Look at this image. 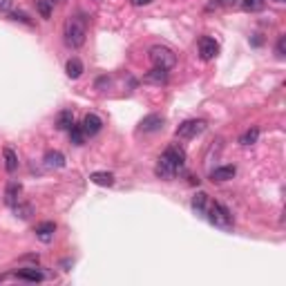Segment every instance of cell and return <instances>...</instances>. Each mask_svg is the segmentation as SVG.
<instances>
[{
  "label": "cell",
  "instance_id": "obj_17",
  "mask_svg": "<svg viewBox=\"0 0 286 286\" xmlns=\"http://www.w3.org/2000/svg\"><path fill=\"white\" fill-rule=\"evenodd\" d=\"M65 72H68L70 78H78V76H81V74H83V63H81V58H70L68 65H65Z\"/></svg>",
  "mask_w": 286,
  "mask_h": 286
},
{
  "label": "cell",
  "instance_id": "obj_5",
  "mask_svg": "<svg viewBox=\"0 0 286 286\" xmlns=\"http://www.w3.org/2000/svg\"><path fill=\"white\" fill-rule=\"evenodd\" d=\"M204 130H206V121L190 119V121H184V123L177 127V137L179 139H194L197 135H202Z\"/></svg>",
  "mask_w": 286,
  "mask_h": 286
},
{
  "label": "cell",
  "instance_id": "obj_8",
  "mask_svg": "<svg viewBox=\"0 0 286 286\" xmlns=\"http://www.w3.org/2000/svg\"><path fill=\"white\" fill-rule=\"evenodd\" d=\"M141 132H157L163 127V119L159 117V114H148V117H143L141 121Z\"/></svg>",
  "mask_w": 286,
  "mask_h": 286
},
{
  "label": "cell",
  "instance_id": "obj_7",
  "mask_svg": "<svg viewBox=\"0 0 286 286\" xmlns=\"http://www.w3.org/2000/svg\"><path fill=\"white\" fill-rule=\"evenodd\" d=\"M217 52H219V45L215 42V38H208V36L199 38V54H202L204 60H212L217 56Z\"/></svg>",
  "mask_w": 286,
  "mask_h": 286
},
{
  "label": "cell",
  "instance_id": "obj_24",
  "mask_svg": "<svg viewBox=\"0 0 286 286\" xmlns=\"http://www.w3.org/2000/svg\"><path fill=\"white\" fill-rule=\"evenodd\" d=\"M241 7L246 11H259V9H264V0H244Z\"/></svg>",
  "mask_w": 286,
  "mask_h": 286
},
{
  "label": "cell",
  "instance_id": "obj_2",
  "mask_svg": "<svg viewBox=\"0 0 286 286\" xmlns=\"http://www.w3.org/2000/svg\"><path fill=\"white\" fill-rule=\"evenodd\" d=\"M206 215H208V222L212 226L222 228V230H230L233 228V215H230V210L226 206L222 204H208V210H206Z\"/></svg>",
  "mask_w": 286,
  "mask_h": 286
},
{
  "label": "cell",
  "instance_id": "obj_15",
  "mask_svg": "<svg viewBox=\"0 0 286 286\" xmlns=\"http://www.w3.org/2000/svg\"><path fill=\"white\" fill-rule=\"evenodd\" d=\"M208 204H210V199H208V194L206 192H197L192 197V208L199 212V215H206V210H208Z\"/></svg>",
  "mask_w": 286,
  "mask_h": 286
},
{
  "label": "cell",
  "instance_id": "obj_13",
  "mask_svg": "<svg viewBox=\"0 0 286 286\" xmlns=\"http://www.w3.org/2000/svg\"><path fill=\"white\" fill-rule=\"evenodd\" d=\"M166 155L172 159L174 163H177L179 168H184V161H186V152H184V148L181 145H168L166 148Z\"/></svg>",
  "mask_w": 286,
  "mask_h": 286
},
{
  "label": "cell",
  "instance_id": "obj_23",
  "mask_svg": "<svg viewBox=\"0 0 286 286\" xmlns=\"http://www.w3.org/2000/svg\"><path fill=\"white\" fill-rule=\"evenodd\" d=\"M36 9L40 11L42 18H50L52 16V0H36Z\"/></svg>",
  "mask_w": 286,
  "mask_h": 286
},
{
  "label": "cell",
  "instance_id": "obj_31",
  "mask_svg": "<svg viewBox=\"0 0 286 286\" xmlns=\"http://www.w3.org/2000/svg\"><path fill=\"white\" fill-rule=\"evenodd\" d=\"M222 5H235V0H222Z\"/></svg>",
  "mask_w": 286,
  "mask_h": 286
},
{
  "label": "cell",
  "instance_id": "obj_32",
  "mask_svg": "<svg viewBox=\"0 0 286 286\" xmlns=\"http://www.w3.org/2000/svg\"><path fill=\"white\" fill-rule=\"evenodd\" d=\"M275 3H284V0H275Z\"/></svg>",
  "mask_w": 286,
  "mask_h": 286
},
{
  "label": "cell",
  "instance_id": "obj_1",
  "mask_svg": "<svg viewBox=\"0 0 286 286\" xmlns=\"http://www.w3.org/2000/svg\"><path fill=\"white\" fill-rule=\"evenodd\" d=\"M63 36H65V42H68L70 47L78 50L85 42V36H87V25H85V20L81 16H70L68 20H65Z\"/></svg>",
  "mask_w": 286,
  "mask_h": 286
},
{
  "label": "cell",
  "instance_id": "obj_12",
  "mask_svg": "<svg viewBox=\"0 0 286 286\" xmlns=\"http://www.w3.org/2000/svg\"><path fill=\"white\" fill-rule=\"evenodd\" d=\"M45 166L47 168H63L65 166V155L58 150H50L45 155Z\"/></svg>",
  "mask_w": 286,
  "mask_h": 286
},
{
  "label": "cell",
  "instance_id": "obj_20",
  "mask_svg": "<svg viewBox=\"0 0 286 286\" xmlns=\"http://www.w3.org/2000/svg\"><path fill=\"white\" fill-rule=\"evenodd\" d=\"M16 277H18V279H25V282H40V279H42V273L36 271V269H25V271H18Z\"/></svg>",
  "mask_w": 286,
  "mask_h": 286
},
{
  "label": "cell",
  "instance_id": "obj_19",
  "mask_svg": "<svg viewBox=\"0 0 286 286\" xmlns=\"http://www.w3.org/2000/svg\"><path fill=\"white\" fill-rule=\"evenodd\" d=\"M90 179H92L96 186H107V188L114 186V174L112 172H92Z\"/></svg>",
  "mask_w": 286,
  "mask_h": 286
},
{
  "label": "cell",
  "instance_id": "obj_28",
  "mask_svg": "<svg viewBox=\"0 0 286 286\" xmlns=\"http://www.w3.org/2000/svg\"><path fill=\"white\" fill-rule=\"evenodd\" d=\"M284 36H279V40H277V56L279 58H284Z\"/></svg>",
  "mask_w": 286,
  "mask_h": 286
},
{
  "label": "cell",
  "instance_id": "obj_9",
  "mask_svg": "<svg viewBox=\"0 0 286 286\" xmlns=\"http://www.w3.org/2000/svg\"><path fill=\"white\" fill-rule=\"evenodd\" d=\"M145 83H152V85H166L168 83V70H161V68H155L152 72H148L143 78Z\"/></svg>",
  "mask_w": 286,
  "mask_h": 286
},
{
  "label": "cell",
  "instance_id": "obj_26",
  "mask_svg": "<svg viewBox=\"0 0 286 286\" xmlns=\"http://www.w3.org/2000/svg\"><path fill=\"white\" fill-rule=\"evenodd\" d=\"M9 18H11V20H20V23H25V25H32V18H29L27 14H23V11H11Z\"/></svg>",
  "mask_w": 286,
  "mask_h": 286
},
{
  "label": "cell",
  "instance_id": "obj_6",
  "mask_svg": "<svg viewBox=\"0 0 286 286\" xmlns=\"http://www.w3.org/2000/svg\"><path fill=\"white\" fill-rule=\"evenodd\" d=\"M101 127H103V121H101L99 114H94V112L85 114V119H83V132H85V137L99 135Z\"/></svg>",
  "mask_w": 286,
  "mask_h": 286
},
{
  "label": "cell",
  "instance_id": "obj_11",
  "mask_svg": "<svg viewBox=\"0 0 286 286\" xmlns=\"http://www.w3.org/2000/svg\"><path fill=\"white\" fill-rule=\"evenodd\" d=\"M235 166H222V168H217V170H212L210 172V179L212 181H228V179H233L235 177Z\"/></svg>",
  "mask_w": 286,
  "mask_h": 286
},
{
  "label": "cell",
  "instance_id": "obj_25",
  "mask_svg": "<svg viewBox=\"0 0 286 286\" xmlns=\"http://www.w3.org/2000/svg\"><path fill=\"white\" fill-rule=\"evenodd\" d=\"M14 208H16V217H20V219H27L32 215V206L29 204H16Z\"/></svg>",
  "mask_w": 286,
  "mask_h": 286
},
{
  "label": "cell",
  "instance_id": "obj_4",
  "mask_svg": "<svg viewBox=\"0 0 286 286\" xmlns=\"http://www.w3.org/2000/svg\"><path fill=\"white\" fill-rule=\"evenodd\" d=\"M179 166L174 163L170 157L163 152V155L159 157V163H157V168H155V172H157V177L159 179H166V181H170V179H174L177 177V172H179Z\"/></svg>",
  "mask_w": 286,
  "mask_h": 286
},
{
  "label": "cell",
  "instance_id": "obj_27",
  "mask_svg": "<svg viewBox=\"0 0 286 286\" xmlns=\"http://www.w3.org/2000/svg\"><path fill=\"white\" fill-rule=\"evenodd\" d=\"M14 7V0H0V11H9Z\"/></svg>",
  "mask_w": 286,
  "mask_h": 286
},
{
  "label": "cell",
  "instance_id": "obj_16",
  "mask_svg": "<svg viewBox=\"0 0 286 286\" xmlns=\"http://www.w3.org/2000/svg\"><path fill=\"white\" fill-rule=\"evenodd\" d=\"M18 194H20V184H16V181H11V184L7 186V190H5V202H7V206H14L18 204Z\"/></svg>",
  "mask_w": 286,
  "mask_h": 286
},
{
  "label": "cell",
  "instance_id": "obj_3",
  "mask_svg": "<svg viewBox=\"0 0 286 286\" xmlns=\"http://www.w3.org/2000/svg\"><path fill=\"white\" fill-rule=\"evenodd\" d=\"M150 60L155 68L172 70L174 65H177V54L166 45H155V47H150Z\"/></svg>",
  "mask_w": 286,
  "mask_h": 286
},
{
  "label": "cell",
  "instance_id": "obj_22",
  "mask_svg": "<svg viewBox=\"0 0 286 286\" xmlns=\"http://www.w3.org/2000/svg\"><path fill=\"white\" fill-rule=\"evenodd\" d=\"M70 139L74 145H83L85 141V132H83V125H72L70 127Z\"/></svg>",
  "mask_w": 286,
  "mask_h": 286
},
{
  "label": "cell",
  "instance_id": "obj_30",
  "mask_svg": "<svg viewBox=\"0 0 286 286\" xmlns=\"http://www.w3.org/2000/svg\"><path fill=\"white\" fill-rule=\"evenodd\" d=\"M132 3H135V5H137V7H141V5H150V3H152V0H132Z\"/></svg>",
  "mask_w": 286,
  "mask_h": 286
},
{
  "label": "cell",
  "instance_id": "obj_29",
  "mask_svg": "<svg viewBox=\"0 0 286 286\" xmlns=\"http://www.w3.org/2000/svg\"><path fill=\"white\" fill-rule=\"evenodd\" d=\"M219 5H222V0H210V3H208V7H206V9H208V11H210V9H217Z\"/></svg>",
  "mask_w": 286,
  "mask_h": 286
},
{
  "label": "cell",
  "instance_id": "obj_18",
  "mask_svg": "<svg viewBox=\"0 0 286 286\" xmlns=\"http://www.w3.org/2000/svg\"><path fill=\"white\" fill-rule=\"evenodd\" d=\"M3 157H5V168H7V172H16L18 170V157L16 152L11 148H5L3 150Z\"/></svg>",
  "mask_w": 286,
  "mask_h": 286
},
{
  "label": "cell",
  "instance_id": "obj_14",
  "mask_svg": "<svg viewBox=\"0 0 286 286\" xmlns=\"http://www.w3.org/2000/svg\"><path fill=\"white\" fill-rule=\"evenodd\" d=\"M72 125H74V114H72V109H63V112H58V117H56V127L58 130H70Z\"/></svg>",
  "mask_w": 286,
  "mask_h": 286
},
{
  "label": "cell",
  "instance_id": "obj_21",
  "mask_svg": "<svg viewBox=\"0 0 286 286\" xmlns=\"http://www.w3.org/2000/svg\"><path fill=\"white\" fill-rule=\"evenodd\" d=\"M257 139H259V130L257 127H251V130H246L244 135H241L239 143L241 145H253V143H257Z\"/></svg>",
  "mask_w": 286,
  "mask_h": 286
},
{
  "label": "cell",
  "instance_id": "obj_10",
  "mask_svg": "<svg viewBox=\"0 0 286 286\" xmlns=\"http://www.w3.org/2000/svg\"><path fill=\"white\" fill-rule=\"evenodd\" d=\"M54 230H56V224H54V222H42V224H38V226H36V235H38L40 239L47 244V241H52Z\"/></svg>",
  "mask_w": 286,
  "mask_h": 286
}]
</instances>
